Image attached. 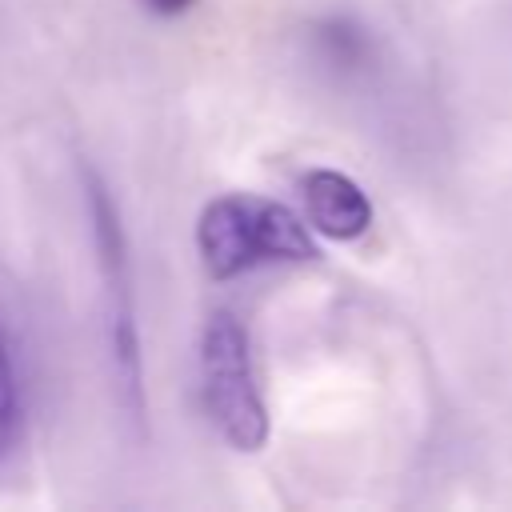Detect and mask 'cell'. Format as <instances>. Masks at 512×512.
Segmentation results:
<instances>
[{
    "mask_svg": "<svg viewBox=\"0 0 512 512\" xmlns=\"http://www.w3.org/2000/svg\"><path fill=\"white\" fill-rule=\"evenodd\" d=\"M200 400L236 452H260L268 444V408L256 388L248 332L232 312H212L200 332Z\"/></svg>",
    "mask_w": 512,
    "mask_h": 512,
    "instance_id": "cell-2",
    "label": "cell"
},
{
    "mask_svg": "<svg viewBox=\"0 0 512 512\" xmlns=\"http://www.w3.org/2000/svg\"><path fill=\"white\" fill-rule=\"evenodd\" d=\"M300 196H304V212L308 224L320 236L332 240H356L360 232H368L372 224V204L360 192V184L336 168H312L300 176Z\"/></svg>",
    "mask_w": 512,
    "mask_h": 512,
    "instance_id": "cell-4",
    "label": "cell"
},
{
    "mask_svg": "<svg viewBox=\"0 0 512 512\" xmlns=\"http://www.w3.org/2000/svg\"><path fill=\"white\" fill-rule=\"evenodd\" d=\"M152 12H160V16H176V12H184V8H192V0H144Z\"/></svg>",
    "mask_w": 512,
    "mask_h": 512,
    "instance_id": "cell-6",
    "label": "cell"
},
{
    "mask_svg": "<svg viewBox=\"0 0 512 512\" xmlns=\"http://www.w3.org/2000/svg\"><path fill=\"white\" fill-rule=\"evenodd\" d=\"M84 204H88V224H92V244H96V260L108 284V304H112V344H116V364H120V380L132 392V404L140 412V340H136V316H132V284H128V244H124V228L120 216L100 184V176H92L84 168Z\"/></svg>",
    "mask_w": 512,
    "mask_h": 512,
    "instance_id": "cell-3",
    "label": "cell"
},
{
    "mask_svg": "<svg viewBox=\"0 0 512 512\" xmlns=\"http://www.w3.org/2000/svg\"><path fill=\"white\" fill-rule=\"evenodd\" d=\"M20 428V388H16V372H12V356L8 344L0 336V456L12 448Z\"/></svg>",
    "mask_w": 512,
    "mask_h": 512,
    "instance_id": "cell-5",
    "label": "cell"
},
{
    "mask_svg": "<svg viewBox=\"0 0 512 512\" xmlns=\"http://www.w3.org/2000/svg\"><path fill=\"white\" fill-rule=\"evenodd\" d=\"M196 248L216 280H232L260 264L316 260V240L300 216L268 196L224 192L204 204L196 220Z\"/></svg>",
    "mask_w": 512,
    "mask_h": 512,
    "instance_id": "cell-1",
    "label": "cell"
}]
</instances>
